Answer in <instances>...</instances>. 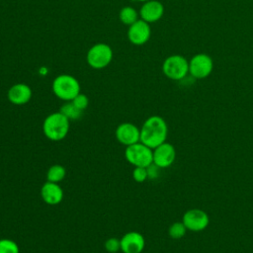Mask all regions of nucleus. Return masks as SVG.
Wrapping results in <instances>:
<instances>
[{"mask_svg": "<svg viewBox=\"0 0 253 253\" xmlns=\"http://www.w3.org/2000/svg\"><path fill=\"white\" fill-rule=\"evenodd\" d=\"M167 136L168 126L160 116L148 117L140 127V141L152 149L165 142Z\"/></svg>", "mask_w": 253, "mask_h": 253, "instance_id": "obj_1", "label": "nucleus"}, {"mask_svg": "<svg viewBox=\"0 0 253 253\" xmlns=\"http://www.w3.org/2000/svg\"><path fill=\"white\" fill-rule=\"evenodd\" d=\"M70 121L60 112L49 114L42 123V132L51 141H59L66 137L70 127Z\"/></svg>", "mask_w": 253, "mask_h": 253, "instance_id": "obj_2", "label": "nucleus"}, {"mask_svg": "<svg viewBox=\"0 0 253 253\" xmlns=\"http://www.w3.org/2000/svg\"><path fill=\"white\" fill-rule=\"evenodd\" d=\"M51 89L58 99L69 102L80 93V84L74 76L60 74L53 79Z\"/></svg>", "mask_w": 253, "mask_h": 253, "instance_id": "obj_3", "label": "nucleus"}, {"mask_svg": "<svg viewBox=\"0 0 253 253\" xmlns=\"http://www.w3.org/2000/svg\"><path fill=\"white\" fill-rule=\"evenodd\" d=\"M125 157L133 167H147L153 163V149L138 141L126 146Z\"/></svg>", "mask_w": 253, "mask_h": 253, "instance_id": "obj_4", "label": "nucleus"}, {"mask_svg": "<svg viewBox=\"0 0 253 253\" xmlns=\"http://www.w3.org/2000/svg\"><path fill=\"white\" fill-rule=\"evenodd\" d=\"M162 71L172 80H182L189 73V61L181 54L169 55L162 64Z\"/></svg>", "mask_w": 253, "mask_h": 253, "instance_id": "obj_5", "label": "nucleus"}, {"mask_svg": "<svg viewBox=\"0 0 253 253\" xmlns=\"http://www.w3.org/2000/svg\"><path fill=\"white\" fill-rule=\"evenodd\" d=\"M86 59L89 66L94 69L105 68L113 59V49L107 43H96L89 48Z\"/></svg>", "mask_w": 253, "mask_h": 253, "instance_id": "obj_6", "label": "nucleus"}, {"mask_svg": "<svg viewBox=\"0 0 253 253\" xmlns=\"http://www.w3.org/2000/svg\"><path fill=\"white\" fill-rule=\"evenodd\" d=\"M182 222L186 226L187 230L199 232L208 227L210 223V216L202 209H190L183 214Z\"/></svg>", "mask_w": 253, "mask_h": 253, "instance_id": "obj_7", "label": "nucleus"}, {"mask_svg": "<svg viewBox=\"0 0 253 253\" xmlns=\"http://www.w3.org/2000/svg\"><path fill=\"white\" fill-rule=\"evenodd\" d=\"M213 69V61L207 53H197L189 61V73L196 79L208 77Z\"/></svg>", "mask_w": 253, "mask_h": 253, "instance_id": "obj_8", "label": "nucleus"}, {"mask_svg": "<svg viewBox=\"0 0 253 253\" xmlns=\"http://www.w3.org/2000/svg\"><path fill=\"white\" fill-rule=\"evenodd\" d=\"M176 159V149L170 142H163L153 148V163L160 169L170 167Z\"/></svg>", "mask_w": 253, "mask_h": 253, "instance_id": "obj_9", "label": "nucleus"}, {"mask_svg": "<svg viewBox=\"0 0 253 253\" xmlns=\"http://www.w3.org/2000/svg\"><path fill=\"white\" fill-rule=\"evenodd\" d=\"M115 135L121 144L128 146L140 141V128L132 123H122L117 126Z\"/></svg>", "mask_w": 253, "mask_h": 253, "instance_id": "obj_10", "label": "nucleus"}, {"mask_svg": "<svg viewBox=\"0 0 253 253\" xmlns=\"http://www.w3.org/2000/svg\"><path fill=\"white\" fill-rule=\"evenodd\" d=\"M151 35V29L147 22L138 19L128 27L127 39L135 45H141L148 42Z\"/></svg>", "mask_w": 253, "mask_h": 253, "instance_id": "obj_11", "label": "nucleus"}, {"mask_svg": "<svg viewBox=\"0 0 253 253\" xmlns=\"http://www.w3.org/2000/svg\"><path fill=\"white\" fill-rule=\"evenodd\" d=\"M120 240L123 253H141L145 247L144 236L137 231H128Z\"/></svg>", "mask_w": 253, "mask_h": 253, "instance_id": "obj_12", "label": "nucleus"}, {"mask_svg": "<svg viewBox=\"0 0 253 253\" xmlns=\"http://www.w3.org/2000/svg\"><path fill=\"white\" fill-rule=\"evenodd\" d=\"M32 95L33 92L31 87L25 83H16L12 85L7 92L9 102L17 106L27 104L31 100Z\"/></svg>", "mask_w": 253, "mask_h": 253, "instance_id": "obj_13", "label": "nucleus"}, {"mask_svg": "<svg viewBox=\"0 0 253 253\" xmlns=\"http://www.w3.org/2000/svg\"><path fill=\"white\" fill-rule=\"evenodd\" d=\"M164 14V6L157 0H149L143 3L139 10L141 20L149 23L157 22Z\"/></svg>", "mask_w": 253, "mask_h": 253, "instance_id": "obj_14", "label": "nucleus"}, {"mask_svg": "<svg viewBox=\"0 0 253 253\" xmlns=\"http://www.w3.org/2000/svg\"><path fill=\"white\" fill-rule=\"evenodd\" d=\"M63 190L58 183L46 181L41 188V197L42 201L49 206H56L63 200Z\"/></svg>", "mask_w": 253, "mask_h": 253, "instance_id": "obj_15", "label": "nucleus"}, {"mask_svg": "<svg viewBox=\"0 0 253 253\" xmlns=\"http://www.w3.org/2000/svg\"><path fill=\"white\" fill-rule=\"evenodd\" d=\"M66 176V169L60 164L51 165L46 172V181L60 183Z\"/></svg>", "mask_w": 253, "mask_h": 253, "instance_id": "obj_16", "label": "nucleus"}, {"mask_svg": "<svg viewBox=\"0 0 253 253\" xmlns=\"http://www.w3.org/2000/svg\"><path fill=\"white\" fill-rule=\"evenodd\" d=\"M119 18L123 24L129 27L138 20V13L134 8L130 6H125L121 9L119 13Z\"/></svg>", "mask_w": 253, "mask_h": 253, "instance_id": "obj_17", "label": "nucleus"}, {"mask_svg": "<svg viewBox=\"0 0 253 253\" xmlns=\"http://www.w3.org/2000/svg\"><path fill=\"white\" fill-rule=\"evenodd\" d=\"M59 112L61 114H63L69 121H77L83 115V111H81L78 108H76L75 105L71 101L65 102L61 106Z\"/></svg>", "mask_w": 253, "mask_h": 253, "instance_id": "obj_18", "label": "nucleus"}, {"mask_svg": "<svg viewBox=\"0 0 253 253\" xmlns=\"http://www.w3.org/2000/svg\"><path fill=\"white\" fill-rule=\"evenodd\" d=\"M187 228L182 221L173 222L168 228V234L172 239H180L185 236Z\"/></svg>", "mask_w": 253, "mask_h": 253, "instance_id": "obj_19", "label": "nucleus"}, {"mask_svg": "<svg viewBox=\"0 0 253 253\" xmlns=\"http://www.w3.org/2000/svg\"><path fill=\"white\" fill-rule=\"evenodd\" d=\"M0 253H20L19 245L9 238L0 239Z\"/></svg>", "mask_w": 253, "mask_h": 253, "instance_id": "obj_20", "label": "nucleus"}, {"mask_svg": "<svg viewBox=\"0 0 253 253\" xmlns=\"http://www.w3.org/2000/svg\"><path fill=\"white\" fill-rule=\"evenodd\" d=\"M104 247L110 253H117L121 251V240L116 237L108 238L104 243Z\"/></svg>", "mask_w": 253, "mask_h": 253, "instance_id": "obj_21", "label": "nucleus"}, {"mask_svg": "<svg viewBox=\"0 0 253 253\" xmlns=\"http://www.w3.org/2000/svg\"><path fill=\"white\" fill-rule=\"evenodd\" d=\"M132 178L137 183H143L148 179L146 167H134L132 171Z\"/></svg>", "mask_w": 253, "mask_h": 253, "instance_id": "obj_22", "label": "nucleus"}, {"mask_svg": "<svg viewBox=\"0 0 253 253\" xmlns=\"http://www.w3.org/2000/svg\"><path fill=\"white\" fill-rule=\"evenodd\" d=\"M76 108H78L81 111H84L87 109L88 105H89V99L85 94L79 93L72 101H71Z\"/></svg>", "mask_w": 253, "mask_h": 253, "instance_id": "obj_23", "label": "nucleus"}, {"mask_svg": "<svg viewBox=\"0 0 253 253\" xmlns=\"http://www.w3.org/2000/svg\"><path fill=\"white\" fill-rule=\"evenodd\" d=\"M146 169H147L148 179H156L159 176L160 168L157 165H155L154 163H151L149 166L146 167Z\"/></svg>", "mask_w": 253, "mask_h": 253, "instance_id": "obj_24", "label": "nucleus"}, {"mask_svg": "<svg viewBox=\"0 0 253 253\" xmlns=\"http://www.w3.org/2000/svg\"><path fill=\"white\" fill-rule=\"evenodd\" d=\"M136 1H140V2H146V1H149V0H136Z\"/></svg>", "mask_w": 253, "mask_h": 253, "instance_id": "obj_25", "label": "nucleus"}]
</instances>
